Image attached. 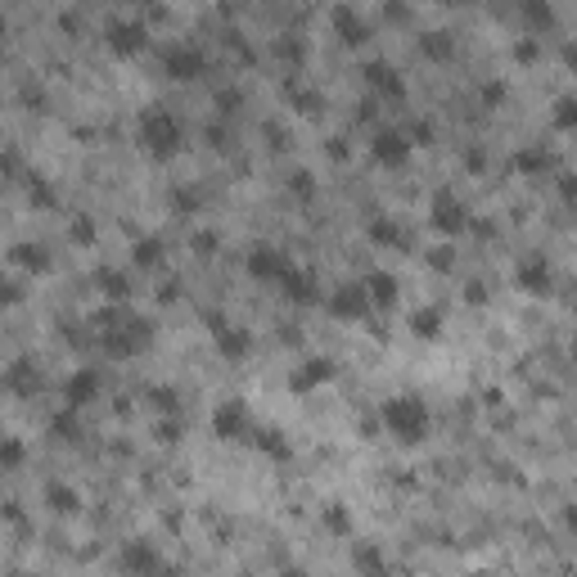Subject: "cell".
I'll return each instance as SVG.
<instances>
[{"mask_svg": "<svg viewBox=\"0 0 577 577\" xmlns=\"http://www.w3.org/2000/svg\"><path fill=\"white\" fill-rule=\"evenodd\" d=\"M366 240L370 244H384V248H410L406 231L393 222V216H370V226H366Z\"/></svg>", "mask_w": 577, "mask_h": 577, "instance_id": "ac0fdd59", "label": "cell"}, {"mask_svg": "<svg viewBox=\"0 0 577 577\" xmlns=\"http://www.w3.org/2000/svg\"><path fill=\"white\" fill-rule=\"evenodd\" d=\"M505 95H510V86H505V82H487V86H483V104H487V109H496Z\"/></svg>", "mask_w": 577, "mask_h": 577, "instance_id": "ee69618b", "label": "cell"}, {"mask_svg": "<svg viewBox=\"0 0 577 577\" xmlns=\"http://www.w3.org/2000/svg\"><path fill=\"white\" fill-rule=\"evenodd\" d=\"M144 397H150L163 415H181V402H176V393H172V388H144Z\"/></svg>", "mask_w": 577, "mask_h": 577, "instance_id": "74e56055", "label": "cell"}, {"mask_svg": "<svg viewBox=\"0 0 577 577\" xmlns=\"http://www.w3.org/2000/svg\"><path fill=\"white\" fill-rule=\"evenodd\" d=\"M248 443H253L266 460H275V465L294 460V443H288V433H280V428H271V424H253V428H248Z\"/></svg>", "mask_w": 577, "mask_h": 577, "instance_id": "8fae6325", "label": "cell"}, {"mask_svg": "<svg viewBox=\"0 0 577 577\" xmlns=\"http://www.w3.org/2000/svg\"><path fill=\"white\" fill-rule=\"evenodd\" d=\"M550 163H555V158H550L546 150H537V144L515 154V172H524V176H541V172H550Z\"/></svg>", "mask_w": 577, "mask_h": 577, "instance_id": "4316f807", "label": "cell"}, {"mask_svg": "<svg viewBox=\"0 0 577 577\" xmlns=\"http://www.w3.org/2000/svg\"><path fill=\"white\" fill-rule=\"evenodd\" d=\"M95 284H100V294H104L109 303H126V298H131V284H126L122 271H95Z\"/></svg>", "mask_w": 577, "mask_h": 577, "instance_id": "d4e9b609", "label": "cell"}, {"mask_svg": "<svg viewBox=\"0 0 577 577\" xmlns=\"http://www.w3.org/2000/svg\"><path fill=\"white\" fill-rule=\"evenodd\" d=\"M288 266H294V262H288L280 248H271V244H257V248L248 253V275L262 280V284H280Z\"/></svg>", "mask_w": 577, "mask_h": 577, "instance_id": "5bb4252c", "label": "cell"}, {"mask_svg": "<svg viewBox=\"0 0 577 577\" xmlns=\"http://www.w3.org/2000/svg\"><path fill=\"white\" fill-rule=\"evenodd\" d=\"M329 154H334L338 163L347 158V140H343V135H334V140H329Z\"/></svg>", "mask_w": 577, "mask_h": 577, "instance_id": "f907efd6", "label": "cell"}, {"mask_svg": "<svg viewBox=\"0 0 577 577\" xmlns=\"http://www.w3.org/2000/svg\"><path fill=\"white\" fill-rule=\"evenodd\" d=\"M419 54H424V59H438V63H443V59H451V54H456V41H451L447 32H428V37L419 41Z\"/></svg>", "mask_w": 577, "mask_h": 577, "instance_id": "f1b7e54d", "label": "cell"}, {"mask_svg": "<svg viewBox=\"0 0 577 577\" xmlns=\"http://www.w3.org/2000/svg\"><path fill=\"white\" fill-rule=\"evenodd\" d=\"M207 334H212L216 352H222V361H244L253 352V334L244 325H231L226 316H207Z\"/></svg>", "mask_w": 577, "mask_h": 577, "instance_id": "8992f818", "label": "cell"}, {"mask_svg": "<svg viewBox=\"0 0 577 577\" xmlns=\"http://www.w3.org/2000/svg\"><path fill=\"white\" fill-rule=\"evenodd\" d=\"M248 428H253V419H248V406H244V397L216 402V410H212V438H216V443H235V438H248Z\"/></svg>", "mask_w": 577, "mask_h": 577, "instance_id": "277c9868", "label": "cell"}, {"mask_svg": "<svg viewBox=\"0 0 577 577\" xmlns=\"http://www.w3.org/2000/svg\"><path fill=\"white\" fill-rule=\"evenodd\" d=\"M122 568H126V573H154V568H163V559H158V550H154V546L131 541V546L122 550Z\"/></svg>", "mask_w": 577, "mask_h": 577, "instance_id": "44dd1931", "label": "cell"}, {"mask_svg": "<svg viewBox=\"0 0 577 577\" xmlns=\"http://www.w3.org/2000/svg\"><path fill=\"white\" fill-rule=\"evenodd\" d=\"M131 257H135V266H144V271H154V266L163 262V240H158V235H144V240H135Z\"/></svg>", "mask_w": 577, "mask_h": 577, "instance_id": "83f0119b", "label": "cell"}, {"mask_svg": "<svg viewBox=\"0 0 577 577\" xmlns=\"http://www.w3.org/2000/svg\"><path fill=\"white\" fill-rule=\"evenodd\" d=\"M280 294L294 303V307H312V303H321V284H316V275L312 271H303V266H288L284 271V280H280Z\"/></svg>", "mask_w": 577, "mask_h": 577, "instance_id": "4fadbf2b", "label": "cell"}, {"mask_svg": "<svg viewBox=\"0 0 577 577\" xmlns=\"http://www.w3.org/2000/svg\"><path fill=\"white\" fill-rule=\"evenodd\" d=\"M443 5H460V0H443Z\"/></svg>", "mask_w": 577, "mask_h": 577, "instance_id": "9f6ffc18", "label": "cell"}, {"mask_svg": "<svg viewBox=\"0 0 577 577\" xmlns=\"http://www.w3.org/2000/svg\"><path fill=\"white\" fill-rule=\"evenodd\" d=\"M410 140H415V150H419V144H428V140H433V122H415V126H410Z\"/></svg>", "mask_w": 577, "mask_h": 577, "instance_id": "7dc6e473", "label": "cell"}, {"mask_svg": "<svg viewBox=\"0 0 577 577\" xmlns=\"http://www.w3.org/2000/svg\"><path fill=\"white\" fill-rule=\"evenodd\" d=\"M366 82L375 86V91H384L388 100H402L406 95V82L397 77V72L384 63V59H375V63H366Z\"/></svg>", "mask_w": 577, "mask_h": 577, "instance_id": "d6986e66", "label": "cell"}, {"mask_svg": "<svg viewBox=\"0 0 577 577\" xmlns=\"http://www.w3.org/2000/svg\"><path fill=\"white\" fill-rule=\"evenodd\" d=\"M288 190H294L298 199H312L316 194V176L312 172H294V176H288Z\"/></svg>", "mask_w": 577, "mask_h": 577, "instance_id": "60d3db41", "label": "cell"}, {"mask_svg": "<svg viewBox=\"0 0 577 577\" xmlns=\"http://www.w3.org/2000/svg\"><path fill=\"white\" fill-rule=\"evenodd\" d=\"M216 109H222V113H235L240 109V91H216V100H212Z\"/></svg>", "mask_w": 577, "mask_h": 577, "instance_id": "bcb514c9", "label": "cell"}, {"mask_svg": "<svg viewBox=\"0 0 577 577\" xmlns=\"http://www.w3.org/2000/svg\"><path fill=\"white\" fill-rule=\"evenodd\" d=\"M515 284L524 288V294L541 298V294H550L555 275H550V266H546L541 257H524V262H519V271H515Z\"/></svg>", "mask_w": 577, "mask_h": 577, "instance_id": "2e32d148", "label": "cell"}, {"mask_svg": "<svg viewBox=\"0 0 577 577\" xmlns=\"http://www.w3.org/2000/svg\"><path fill=\"white\" fill-rule=\"evenodd\" d=\"M19 465H23V443L5 438V443H0V469H19Z\"/></svg>", "mask_w": 577, "mask_h": 577, "instance_id": "ab89813d", "label": "cell"}, {"mask_svg": "<svg viewBox=\"0 0 577 577\" xmlns=\"http://www.w3.org/2000/svg\"><path fill=\"white\" fill-rule=\"evenodd\" d=\"M163 72H167L172 82H194V77H203V72H207V54L194 50V45H172L163 54Z\"/></svg>", "mask_w": 577, "mask_h": 577, "instance_id": "9c48e42d", "label": "cell"}, {"mask_svg": "<svg viewBox=\"0 0 577 577\" xmlns=\"http://www.w3.org/2000/svg\"><path fill=\"white\" fill-rule=\"evenodd\" d=\"M334 375H338V366H334L329 356H303L298 370L288 375V393H294V397H307V393L334 384Z\"/></svg>", "mask_w": 577, "mask_h": 577, "instance_id": "52a82bcc", "label": "cell"}, {"mask_svg": "<svg viewBox=\"0 0 577 577\" xmlns=\"http://www.w3.org/2000/svg\"><path fill=\"white\" fill-rule=\"evenodd\" d=\"M325 312H329L334 321H366V316L375 312V303H370V294H366V284H338L334 294L325 298Z\"/></svg>", "mask_w": 577, "mask_h": 577, "instance_id": "5b68a950", "label": "cell"}, {"mask_svg": "<svg viewBox=\"0 0 577 577\" xmlns=\"http://www.w3.org/2000/svg\"><path fill=\"white\" fill-rule=\"evenodd\" d=\"M50 433L59 443H77L82 438V419H77V406H63L54 419H50Z\"/></svg>", "mask_w": 577, "mask_h": 577, "instance_id": "cb8c5ba5", "label": "cell"}, {"mask_svg": "<svg viewBox=\"0 0 577 577\" xmlns=\"http://www.w3.org/2000/svg\"><path fill=\"white\" fill-rule=\"evenodd\" d=\"M564 524H568V528L577 532V510H564Z\"/></svg>", "mask_w": 577, "mask_h": 577, "instance_id": "db71d44e", "label": "cell"}, {"mask_svg": "<svg viewBox=\"0 0 577 577\" xmlns=\"http://www.w3.org/2000/svg\"><path fill=\"white\" fill-rule=\"evenodd\" d=\"M135 140H140V150L150 158H158V163H167V158H176L185 150V131L167 109H144L140 126H135Z\"/></svg>", "mask_w": 577, "mask_h": 577, "instance_id": "7a4b0ae2", "label": "cell"}, {"mask_svg": "<svg viewBox=\"0 0 577 577\" xmlns=\"http://www.w3.org/2000/svg\"><path fill=\"white\" fill-rule=\"evenodd\" d=\"M559 199H564L568 207H577V176H573V172L559 176Z\"/></svg>", "mask_w": 577, "mask_h": 577, "instance_id": "f6af8a7d", "label": "cell"}, {"mask_svg": "<svg viewBox=\"0 0 577 577\" xmlns=\"http://www.w3.org/2000/svg\"><path fill=\"white\" fill-rule=\"evenodd\" d=\"M483 163H487V158H483L478 150H474V154H465V167H469V172H483Z\"/></svg>", "mask_w": 577, "mask_h": 577, "instance_id": "816d5d0a", "label": "cell"}, {"mask_svg": "<svg viewBox=\"0 0 577 577\" xmlns=\"http://www.w3.org/2000/svg\"><path fill=\"white\" fill-rule=\"evenodd\" d=\"M564 63H568V68L577 72V45H564Z\"/></svg>", "mask_w": 577, "mask_h": 577, "instance_id": "f5cc1de1", "label": "cell"}, {"mask_svg": "<svg viewBox=\"0 0 577 577\" xmlns=\"http://www.w3.org/2000/svg\"><path fill=\"white\" fill-rule=\"evenodd\" d=\"M415 154V140L410 131H397V126H384L375 140H370V158L379 167H406V158Z\"/></svg>", "mask_w": 577, "mask_h": 577, "instance_id": "ba28073f", "label": "cell"}, {"mask_svg": "<svg viewBox=\"0 0 577 577\" xmlns=\"http://www.w3.org/2000/svg\"><path fill=\"white\" fill-rule=\"evenodd\" d=\"M329 23H334V37L343 41V45H366L370 41V23L361 19L347 0H338V5L329 10Z\"/></svg>", "mask_w": 577, "mask_h": 577, "instance_id": "7c38bea8", "label": "cell"}, {"mask_svg": "<svg viewBox=\"0 0 577 577\" xmlns=\"http://www.w3.org/2000/svg\"><path fill=\"white\" fill-rule=\"evenodd\" d=\"M361 284H366V294H370V303H375L379 312H388V307L397 303V275L370 271V275H361Z\"/></svg>", "mask_w": 577, "mask_h": 577, "instance_id": "e0dca14e", "label": "cell"}, {"mask_svg": "<svg viewBox=\"0 0 577 577\" xmlns=\"http://www.w3.org/2000/svg\"><path fill=\"white\" fill-rule=\"evenodd\" d=\"M104 45H109L113 59H135L144 45H150V32H144V23H109Z\"/></svg>", "mask_w": 577, "mask_h": 577, "instance_id": "30bf717a", "label": "cell"}, {"mask_svg": "<svg viewBox=\"0 0 577 577\" xmlns=\"http://www.w3.org/2000/svg\"><path fill=\"white\" fill-rule=\"evenodd\" d=\"M288 104H294L303 118H316V113H321V95H316V91H298V86H288Z\"/></svg>", "mask_w": 577, "mask_h": 577, "instance_id": "d6a6232c", "label": "cell"}, {"mask_svg": "<svg viewBox=\"0 0 577 577\" xmlns=\"http://www.w3.org/2000/svg\"><path fill=\"white\" fill-rule=\"evenodd\" d=\"M465 298L478 307V303H487V288H483V284H469V288H465Z\"/></svg>", "mask_w": 577, "mask_h": 577, "instance_id": "681fc988", "label": "cell"}, {"mask_svg": "<svg viewBox=\"0 0 577 577\" xmlns=\"http://www.w3.org/2000/svg\"><path fill=\"white\" fill-rule=\"evenodd\" d=\"M172 207H181V212H194V207H199V194H172Z\"/></svg>", "mask_w": 577, "mask_h": 577, "instance_id": "c3c4849f", "label": "cell"}, {"mask_svg": "<svg viewBox=\"0 0 577 577\" xmlns=\"http://www.w3.org/2000/svg\"><path fill=\"white\" fill-rule=\"evenodd\" d=\"M424 262H428L433 271H443V275H447V271H456V248H451V244H438V248H428V253H424Z\"/></svg>", "mask_w": 577, "mask_h": 577, "instance_id": "e575fe53", "label": "cell"}, {"mask_svg": "<svg viewBox=\"0 0 577 577\" xmlns=\"http://www.w3.org/2000/svg\"><path fill=\"white\" fill-rule=\"evenodd\" d=\"M352 568H361V573H388V559L379 555L375 541H361V546H352Z\"/></svg>", "mask_w": 577, "mask_h": 577, "instance_id": "484cf974", "label": "cell"}, {"mask_svg": "<svg viewBox=\"0 0 577 577\" xmlns=\"http://www.w3.org/2000/svg\"><path fill=\"white\" fill-rule=\"evenodd\" d=\"M28 199L37 203V207H54L59 199H54V190H50V181H41V176H32L28 181Z\"/></svg>", "mask_w": 577, "mask_h": 577, "instance_id": "f35d334b", "label": "cell"}, {"mask_svg": "<svg viewBox=\"0 0 577 577\" xmlns=\"http://www.w3.org/2000/svg\"><path fill=\"white\" fill-rule=\"evenodd\" d=\"M131 5H150V0H131Z\"/></svg>", "mask_w": 577, "mask_h": 577, "instance_id": "11a10c76", "label": "cell"}, {"mask_svg": "<svg viewBox=\"0 0 577 577\" xmlns=\"http://www.w3.org/2000/svg\"><path fill=\"white\" fill-rule=\"evenodd\" d=\"M14 262L28 266V271H50V253H45L41 244H19V248H14Z\"/></svg>", "mask_w": 577, "mask_h": 577, "instance_id": "4dcf8cb0", "label": "cell"}, {"mask_svg": "<svg viewBox=\"0 0 577 577\" xmlns=\"http://www.w3.org/2000/svg\"><path fill=\"white\" fill-rule=\"evenodd\" d=\"M216 244H222V240H216V231H199V235H194V253H199V257H212Z\"/></svg>", "mask_w": 577, "mask_h": 577, "instance_id": "b9f144b4", "label": "cell"}, {"mask_svg": "<svg viewBox=\"0 0 577 577\" xmlns=\"http://www.w3.org/2000/svg\"><path fill=\"white\" fill-rule=\"evenodd\" d=\"M428 402L424 397H415V393H402V397H388L384 406H379V424H384V433H393V438L402 443V447H419L424 438H428Z\"/></svg>", "mask_w": 577, "mask_h": 577, "instance_id": "6da1fadb", "label": "cell"}, {"mask_svg": "<svg viewBox=\"0 0 577 577\" xmlns=\"http://www.w3.org/2000/svg\"><path fill=\"white\" fill-rule=\"evenodd\" d=\"M154 433H158V443H163V447H176V443L185 438V424H181V415H167V419H158Z\"/></svg>", "mask_w": 577, "mask_h": 577, "instance_id": "836d02e7", "label": "cell"}, {"mask_svg": "<svg viewBox=\"0 0 577 577\" xmlns=\"http://www.w3.org/2000/svg\"><path fill=\"white\" fill-rule=\"evenodd\" d=\"M72 240H77V244H91V240H95L91 216H72Z\"/></svg>", "mask_w": 577, "mask_h": 577, "instance_id": "7bdbcfd3", "label": "cell"}, {"mask_svg": "<svg viewBox=\"0 0 577 577\" xmlns=\"http://www.w3.org/2000/svg\"><path fill=\"white\" fill-rule=\"evenodd\" d=\"M45 505H50L54 515H77L82 510V496L72 492V487H63V483H50L45 487Z\"/></svg>", "mask_w": 577, "mask_h": 577, "instance_id": "603a6c76", "label": "cell"}, {"mask_svg": "<svg viewBox=\"0 0 577 577\" xmlns=\"http://www.w3.org/2000/svg\"><path fill=\"white\" fill-rule=\"evenodd\" d=\"M100 370L95 366H77L68 375V384H63V406H86V402H95L100 397Z\"/></svg>", "mask_w": 577, "mask_h": 577, "instance_id": "9a60e30c", "label": "cell"}, {"mask_svg": "<svg viewBox=\"0 0 577 577\" xmlns=\"http://www.w3.org/2000/svg\"><path fill=\"white\" fill-rule=\"evenodd\" d=\"M555 131H564V135H577V100L573 95H564L559 104H555Z\"/></svg>", "mask_w": 577, "mask_h": 577, "instance_id": "1f68e13d", "label": "cell"}, {"mask_svg": "<svg viewBox=\"0 0 577 577\" xmlns=\"http://www.w3.org/2000/svg\"><path fill=\"white\" fill-rule=\"evenodd\" d=\"M519 14H524V23H528V32H532V37H541V32H550V28H555V10L546 5V0H524Z\"/></svg>", "mask_w": 577, "mask_h": 577, "instance_id": "7402d4cb", "label": "cell"}, {"mask_svg": "<svg viewBox=\"0 0 577 577\" xmlns=\"http://www.w3.org/2000/svg\"><path fill=\"white\" fill-rule=\"evenodd\" d=\"M537 59H541V37H532V32H528L524 41H515V63H524V68H528V63H537Z\"/></svg>", "mask_w": 577, "mask_h": 577, "instance_id": "8d00e7d4", "label": "cell"}, {"mask_svg": "<svg viewBox=\"0 0 577 577\" xmlns=\"http://www.w3.org/2000/svg\"><path fill=\"white\" fill-rule=\"evenodd\" d=\"M5 379H10V388H14V393H32V388H37V375L28 370V361H14Z\"/></svg>", "mask_w": 577, "mask_h": 577, "instance_id": "d590c367", "label": "cell"}, {"mask_svg": "<svg viewBox=\"0 0 577 577\" xmlns=\"http://www.w3.org/2000/svg\"><path fill=\"white\" fill-rule=\"evenodd\" d=\"M321 519H325V528H329L334 537H352V515H347V505H343V500H329Z\"/></svg>", "mask_w": 577, "mask_h": 577, "instance_id": "f546056e", "label": "cell"}, {"mask_svg": "<svg viewBox=\"0 0 577 577\" xmlns=\"http://www.w3.org/2000/svg\"><path fill=\"white\" fill-rule=\"evenodd\" d=\"M428 226L438 231V235H447V240H456V235L469 226V207L460 203V194H456L451 185H443L438 194H433V203H428Z\"/></svg>", "mask_w": 577, "mask_h": 577, "instance_id": "3957f363", "label": "cell"}, {"mask_svg": "<svg viewBox=\"0 0 577 577\" xmlns=\"http://www.w3.org/2000/svg\"><path fill=\"white\" fill-rule=\"evenodd\" d=\"M410 334H415L419 343H438V338H443V312H438V307L410 312Z\"/></svg>", "mask_w": 577, "mask_h": 577, "instance_id": "ffe728a7", "label": "cell"}]
</instances>
